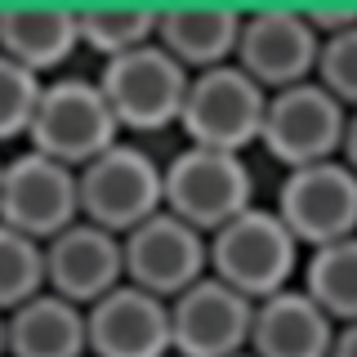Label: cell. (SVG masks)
I'll list each match as a JSON object with an SVG mask.
<instances>
[{"label":"cell","instance_id":"obj_14","mask_svg":"<svg viewBox=\"0 0 357 357\" xmlns=\"http://www.w3.org/2000/svg\"><path fill=\"white\" fill-rule=\"evenodd\" d=\"M89 357H170V304L121 282L85 308Z\"/></svg>","mask_w":357,"mask_h":357},{"label":"cell","instance_id":"obj_20","mask_svg":"<svg viewBox=\"0 0 357 357\" xmlns=\"http://www.w3.org/2000/svg\"><path fill=\"white\" fill-rule=\"evenodd\" d=\"M76 18H81V50H94L103 63L156 40V9H143V5L76 9Z\"/></svg>","mask_w":357,"mask_h":357},{"label":"cell","instance_id":"obj_24","mask_svg":"<svg viewBox=\"0 0 357 357\" xmlns=\"http://www.w3.org/2000/svg\"><path fill=\"white\" fill-rule=\"evenodd\" d=\"M340 161L349 165L357 174V107L349 112V121H344V139H340Z\"/></svg>","mask_w":357,"mask_h":357},{"label":"cell","instance_id":"obj_9","mask_svg":"<svg viewBox=\"0 0 357 357\" xmlns=\"http://www.w3.org/2000/svg\"><path fill=\"white\" fill-rule=\"evenodd\" d=\"M81 219V188L76 170L54 156H40L22 148L5 156V174H0V223L27 232L31 241H50L63 228Z\"/></svg>","mask_w":357,"mask_h":357},{"label":"cell","instance_id":"obj_3","mask_svg":"<svg viewBox=\"0 0 357 357\" xmlns=\"http://www.w3.org/2000/svg\"><path fill=\"white\" fill-rule=\"evenodd\" d=\"M161 188H165V210L192 223L206 237L255 206V174L241 152H215L183 143L161 165Z\"/></svg>","mask_w":357,"mask_h":357},{"label":"cell","instance_id":"obj_1","mask_svg":"<svg viewBox=\"0 0 357 357\" xmlns=\"http://www.w3.org/2000/svg\"><path fill=\"white\" fill-rule=\"evenodd\" d=\"M299 268H304V245L290 237L273 206H250L219 232H210V277H219L250 304L295 286Z\"/></svg>","mask_w":357,"mask_h":357},{"label":"cell","instance_id":"obj_8","mask_svg":"<svg viewBox=\"0 0 357 357\" xmlns=\"http://www.w3.org/2000/svg\"><path fill=\"white\" fill-rule=\"evenodd\" d=\"M349 107H340L317 81H299L290 89L268 94L259 148L273 156L282 170H304L317 161H335L344 139Z\"/></svg>","mask_w":357,"mask_h":357},{"label":"cell","instance_id":"obj_25","mask_svg":"<svg viewBox=\"0 0 357 357\" xmlns=\"http://www.w3.org/2000/svg\"><path fill=\"white\" fill-rule=\"evenodd\" d=\"M331 357H357V321H344V326H335Z\"/></svg>","mask_w":357,"mask_h":357},{"label":"cell","instance_id":"obj_10","mask_svg":"<svg viewBox=\"0 0 357 357\" xmlns=\"http://www.w3.org/2000/svg\"><path fill=\"white\" fill-rule=\"evenodd\" d=\"M121 255H126V282L165 304L210 273V237L170 210H156L152 219L130 228L121 237Z\"/></svg>","mask_w":357,"mask_h":357},{"label":"cell","instance_id":"obj_12","mask_svg":"<svg viewBox=\"0 0 357 357\" xmlns=\"http://www.w3.org/2000/svg\"><path fill=\"white\" fill-rule=\"evenodd\" d=\"M255 304L223 286L219 277H201L170 299V353L174 357H237L250 349Z\"/></svg>","mask_w":357,"mask_h":357},{"label":"cell","instance_id":"obj_21","mask_svg":"<svg viewBox=\"0 0 357 357\" xmlns=\"http://www.w3.org/2000/svg\"><path fill=\"white\" fill-rule=\"evenodd\" d=\"M45 290V245L0 223V312H14Z\"/></svg>","mask_w":357,"mask_h":357},{"label":"cell","instance_id":"obj_11","mask_svg":"<svg viewBox=\"0 0 357 357\" xmlns=\"http://www.w3.org/2000/svg\"><path fill=\"white\" fill-rule=\"evenodd\" d=\"M317 50L321 40L308 27L304 9H255V14H241L232 63L259 89L277 94V89H290L299 81H312Z\"/></svg>","mask_w":357,"mask_h":357},{"label":"cell","instance_id":"obj_16","mask_svg":"<svg viewBox=\"0 0 357 357\" xmlns=\"http://www.w3.org/2000/svg\"><path fill=\"white\" fill-rule=\"evenodd\" d=\"M335 321L308 299L304 286H286L255 304L250 353L255 357H331Z\"/></svg>","mask_w":357,"mask_h":357},{"label":"cell","instance_id":"obj_7","mask_svg":"<svg viewBox=\"0 0 357 357\" xmlns=\"http://www.w3.org/2000/svg\"><path fill=\"white\" fill-rule=\"evenodd\" d=\"M273 210L290 228V237L304 245V255L357 237V174L340 156L304 165V170H286Z\"/></svg>","mask_w":357,"mask_h":357},{"label":"cell","instance_id":"obj_18","mask_svg":"<svg viewBox=\"0 0 357 357\" xmlns=\"http://www.w3.org/2000/svg\"><path fill=\"white\" fill-rule=\"evenodd\" d=\"M5 357H89L85 308L40 290L5 312Z\"/></svg>","mask_w":357,"mask_h":357},{"label":"cell","instance_id":"obj_22","mask_svg":"<svg viewBox=\"0 0 357 357\" xmlns=\"http://www.w3.org/2000/svg\"><path fill=\"white\" fill-rule=\"evenodd\" d=\"M40 76L0 54V143H27L31 116L40 103Z\"/></svg>","mask_w":357,"mask_h":357},{"label":"cell","instance_id":"obj_23","mask_svg":"<svg viewBox=\"0 0 357 357\" xmlns=\"http://www.w3.org/2000/svg\"><path fill=\"white\" fill-rule=\"evenodd\" d=\"M326 94L340 107H357V27L340 31V36H326L317 50V72H312Z\"/></svg>","mask_w":357,"mask_h":357},{"label":"cell","instance_id":"obj_13","mask_svg":"<svg viewBox=\"0 0 357 357\" xmlns=\"http://www.w3.org/2000/svg\"><path fill=\"white\" fill-rule=\"evenodd\" d=\"M121 282H126V255H121L116 232L76 219L72 228L45 241V290L54 295L89 308Z\"/></svg>","mask_w":357,"mask_h":357},{"label":"cell","instance_id":"obj_4","mask_svg":"<svg viewBox=\"0 0 357 357\" xmlns=\"http://www.w3.org/2000/svg\"><path fill=\"white\" fill-rule=\"evenodd\" d=\"M264 107L268 89L255 85L237 63H223L210 72H192L183 112H178V130H183V143H192V148L245 156V148H259Z\"/></svg>","mask_w":357,"mask_h":357},{"label":"cell","instance_id":"obj_19","mask_svg":"<svg viewBox=\"0 0 357 357\" xmlns=\"http://www.w3.org/2000/svg\"><path fill=\"white\" fill-rule=\"evenodd\" d=\"M299 286L335 326L357 321V237L308 250L304 268H299Z\"/></svg>","mask_w":357,"mask_h":357},{"label":"cell","instance_id":"obj_27","mask_svg":"<svg viewBox=\"0 0 357 357\" xmlns=\"http://www.w3.org/2000/svg\"><path fill=\"white\" fill-rule=\"evenodd\" d=\"M237 357H255V353H250V349H245V353H237Z\"/></svg>","mask_w":357,"mask_h":357},{"label":"cell","instance_id":"obj_2","mask_svg":"<svg viewBox=\"0 0 357 357\" xmlns=\"http://www.w3.org/2000/svg\"><path fill=\"white\" fill-rule=\"evenodd\" d=\"M112 143H121V126L112 116L103 89L94 76H50L40 85V103L27 130V148L40 156L81 170L98 152H107Z\"/></svg>","mask_w":357,"mask_h":357},{"label":"cell","instance_id":"obj_5","mask_svg":"<svg viewBox=\"0 0 357 357\" xmlns=\"http://www.w3.org/2000/svg\"><path fill=\"white\" fill-rule=\"evenodd\" d=\"M76 188H81V219L116 237L165 210L161 161L143 143H112L107 152H98L89 165L76 170Z\"/></svg>","mask_w":357,"mask_h":357},{"label":"cell","instance_id":"obj_17","mask_svg":"<svg viewBox=\"0 0 357 357\" xmlns=\"http://www.w3.org/2000/svg\"><path fill=\"white\" fill-rule=\"evenodd\" d=\"M237 31H241V9H223V5L156 9V45L183 72H210V67L232 63Z\"/></svg>","mask_w":357,"mask_h":357},{"label":"cell","instance_id":"obj_15","mask_svg":"<svg viewBox=\"0 0 357 357\" xmlns=\"http://www.w3.org/2000/svg\"><path fill=\"white\" fill-rule=\"evenodd\" d=\"M81 50V18L63 5H5L0 9V54L40 81L63 76L67 59Z\"/></svg>","mask_w":357,"mask_h":357},{"label":"cell","instance_id":"obj_6","mask_svg":"<svg viewBox=\"0 0 357 357\" xmlns=\"http://www.w3.org/2000/svg\"><path fill=\"white\" fill-rule=\"evenodd\" d=\"M94 81L103 89L121 134H161V130L178 126V112H183V94H188L192 72H183L152 40L143 50L121 54V59H107Z\"/></svg>","mask_w":357,"mask_h":357},{"label":"cell","instance_id":"obj_28","mask_svg":"<svg viewBox=\"0 0 357 357\" xmlns=\"http://www.w3.org/2000/svg\"><path fill=\"white\" fill-rule=\"evenodd\" d=\"M0 174H5V156H0Z\"/></svg>","mask_w":357,"mask_h":357},{"label":"cell","instance_id":"obj_26","mask_svg":"<svg viewBox=\"0 0 357 357\" xmlns=\"http://www.w3.org/2000/svg\"><path fill=\"white\" fill-rule=\"evenodd\" d=\"M0 357H5V312H0Z\"/></svg>","mask_w":357,"mask_h":357}]
</instances>
